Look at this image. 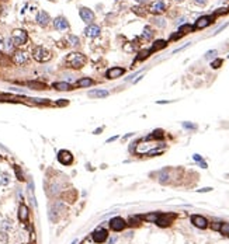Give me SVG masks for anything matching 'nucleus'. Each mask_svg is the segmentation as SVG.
Returning a JSON list of instances; mask_svg holds the SVG:
<instances>
[{
	"mask_svg": "<svg viewBox=\"0 0 229 244\" xmlns=\"http://www.w3.org/2000/svg\"><path fill=\"white\" fill-rule=\"evenodd\" d=\"M65 62H66V65L69 67L77 70V69H82L86 65V56L83 55V53H80V52H72V53L67 55Z\"/></svg>",
	"mask_w": 229,
	"mask_h": 244,
	"instance_id": "obj_1",
	"label": "nucleus"
},
{
	"mask_svg": "<svg viewBox=\"0 0 229 244\" xmlns=\"http://www.w3.org/2000/svg\"><path fill=\"white\" fill-rule=\"evenodd\" d=\"M32 56L37 62H46L51 59V52L44 46H35L32 51Z\"/></svg>",
	"mask_w": 229,
	"mask_h": 244,
	"instance_id": "obj_2",
	"label": "nucleus"
},
{
	"mask_svg": "<svg viewBox=\"0 0 229 244\" xmlns=\"http://www.w3.org/2000/svg\"><path fill=\"white\" fill-rule=\"evenodd\" d=\"M11 40H13V42H14V45L21 46L28 41V35L24 30H14L13 31V35H11Z\"/></svg>",
	"mask_w": 229,
	"mask_h": 244,
	"instance_id": "obj_3",
	"label": "nucleus"
},
{
	"mask_svg": "<svg viewBox=\"0 0 229 244\" xmlns=\"http://www.w3.org/2000/svg\"><path fill=\"white\" fill-rule=\"evenodd\" d=\"M166 7H167V3L165 0H155L149 6V11L153 13V14H160V13H163L166 10Z\"/></svg>",
	"mask_w": 229,
	"mask_h": 244,
	"instance_id": "obj_4",
	"label": "nucleus"
},
{
	"mask_svg": "<svg viewBox=\"0 0 229 244\" xmlns=\"http://www.w3.org/2000/svg\"><path fill=\"white\" fill-rule=\"evenodd\" d=\"M13 62L19 66H23L28 62V53L25 51H15L13 53Z\"/></svg>",
	"mask_w": 229,
	"mask_h": 244,
	"instance_id": "obj_5",
	"label": "nucleus"
},
{
	"mask_svg": "<svg viewBox=\"0 0 229 244\" xmlns=\"http://www.w3.org/2000/svg\"><path fill=\"white\" fill-rule=\"evenodd\" d=\"M58 160L61 164L69 166L73 162V156H72V153H70L69 150H61V152L58 153Z\"/></svg>",
	"mask_w": 229,
	"mask_h": 244,
	"instance_id": "obj_6",
	"label": "nucleus"
},
{
	"mask_svg": "<svg viewBox=\"0 0 229 244\" xmlns=\"http://www.w3.org/2000/svg\"><path fill=\"white\" fill-rule=\"evenodd\" d=\"M110 226H111V229L115 230V232H119V230H124L125 229V220L122 219V217H114V219H111L110 222Z\"/></svg>",
	"mask_w": 229,
	"mask_h": 244,
	"instance_id": "obj_7",
	"label": "nucleus"
},
{
	"mask_svg": "<svg viewBox=\"0 0 229 244\" xmlns=\"http://www.w3.org/2000/svg\"><path fill=\"white\" fill-rule=\"evenodd\" d=\"M80 17H82V20L84 23L94 21V13L90 9H87V7H82V9H80Z\"/></svg>",
	"mask_w": 229,
	"mask_h": 244,
	"instance_id": "obj_8",
	"label": "nucleus"
},
{
	"mask_svg": "<svg viewBox=\"0 0 229 244\" xmlns=\"http://www.w3.org/2000/svg\"><path fill=\"white\" fill-rule=\"evenodd\" d=\"M191 223L196 227H198V229H205L208 226V222L205 217L200 216V215H194V216H191Z\"/></svg>",
	"mask_w": 229,
	"mask_h": 244,
	"instance_id": "obj_9",
	"label": "nucleus"
},
{
	"mask_svg": "<svg viewBox=\"0 0 229 244\" xmlns=\"http://www.w3.org/2000/svg\"><path fill=\"white\" fill-rule=\"evenodd\" d=\"M49 21H51V17H49V14L46 11L41 10V11L37 14V23L41 25V27H46V25L49 24Z\"/></svg>",
	"mask_w": 229,
	"mask_h": 244,
	"instance_id": "obj_10",
	"label": "nucleus"
},
{
	"mask_svg": "<svg viewBox=\"0 0 229 244\" xmlns=\"http://www.w3.org/2000/svg\"><path fill=\"white\" fill-rule=\"evenodd\" d=\"M124 69L122 67H111V69H108L107 73H106V76H107V79H118L119 76H122L124 74Z\"/></svg>",
	"mask_w": 229,
	"mask_h": 244,
	"instance_id": "obj_11",
	"label": "nucleus"
},
{
	"mask_svg": "<svg viewBox=\"0 0 229 244\" xmlns=\"http://www.w3.org/2000/svg\"><path fill=\"white\" fill-rule=\"evenodd\" d=\"M54 27L56 28V30H67L69 28V23H67V20L65 19V17H56L55 20H54Z\"/></svg>",
	"mask_w": 229,
	"mask_h": 244,
	"instance_id": "obj_12",
	"label": "nucleus"
},
{
	"mask_svg": "<svg viewBox=\"0 0 229 244\" xmlns=\"http://www.w3.org/2000/svg\"><path fill=\"white\" fill-rule=\"evenodd\" d=\"M100 27L98 25H94V24H90L89 27H86V30H84V34L87 35V37H90V38H94V37H98L100 35Z\"/></svg>",
	"mask_w": 229,
	"mask_h": 244,
	"instance_id": "obj_13",
	"label": "nucleus"
},
{
	"mask_svg": "<svg viewBox=\"0 0 229 244\" xmlns=\"http://www.w3.org/2000/svg\"><path fill=\"white\" fill-rule=\"evenodd\" d=\"M211 23H212V17L204 15V17H200V19L196 21V25H194V28H198V30H201V28L208 27V25H210Z\"/></svg>",
	"mask_w": 229,
	"mask_h": 244,
	"instance_id": "obj_14",
	"label": "nucleus"
},
{
	"mask_svg": "<svg viewBox=\"0 0 229 244\" xmlns=\"http://www.w3.org/2000/svg\"><path fill=\"white\" fill-rule=\"evenodd\" d=\"M174 217V215H159V219L156 220V223L160 226V227H166V226H169L171 223V219Z\"/></svg>",
	"mask_w": 229,
	"mask_h": 244,
	"instance_id": "obj_15",
	"label": "nucleus"
},
{
	"mask_svg": "<svg viewBox=\"0 0 229 244\" xmlns=\"http://www.w3.org/2000/svg\"><path fill=\"white\" fill-rule=\"evenodd\" d=\"M108 94L110 93L103 89H96V90H90L89 91V97L92 98H104V97H108Z\"/></svg>",
	"mask_w": 229,
	"mask_h": 244,
	"instance_id": "obj_16",
	"label": "nucleus"
},
{
	"mask_svg": "<svg viewBox=\"0 0 229 244\" xmlns=\"http://www.w3.org/2000/svg\"><path fill=\"white\" fill-rule=\"evenodd\" d=\"M52 87L56 90H59V91H70L72 90V86L69 84V83L66 82H58V83H54L52 84Z\"/></svg>",
	"mask_w": 229,
	"mask_h": 244,
	"instance_id": "obj_17",
	"label": "nucleus"
},
{
	"mask_svg": "<svg viewBox=\"0 0 229 244\" xmlns=\"http://www.w3.org/2000/svg\"><path fill=\"white\" fill-rule=\"evenodd\" d=\"M107 232H106V230H97V232L94 233V236H93V237H94V241L96 243H104V241H106V238H107Z\"/></svg>",
	"mask_w": 229,
	"mask_h": 244,
	"instance_id": "obj_18",
	"label": "nucleus"
},
{
	"mask_svg": "<svg viewBox=\"0 0 229 244\" xmlns=\"http://www.w3.org/2000/svg\"><path fill=\"white\" fill-rule=\"evenodd\" d=\"M28 217V208L25 206V205H21V206L19 208V219L21 220V222H25Z\"/></svg>",
	"mask_w": 229,
	"mask_h": 244,
	"instance_id": "obj_19",
	"label": "nucleus"
},
{
	"mask_svg": "<svg viewBox=\"0 0 229 244\" xmlns=\"http://www.w3.org/2000/svg\"><path fill=\"white\" fill-rule=\"evenodd\" d=\"M166 45H167V42H166V41L158 40L155 44H153V46H152V49H150V52H155V51H159V49H163V48H166Z\"/></svg>",
	"mask_w": 229,
	"mask_h": 244,
	"instance_id": "obj_20",
	"label": "nucleus"
},
{
	"mask_svg": "<svg viewBox=\"0 0 229 244\" xmlns=\"http://www.w3.org/2000/svg\"><path fill=\"white\" fill-rule=\"evenodd\" d=\"M163 136H165V135H163V131L162 129H156V131H153L152 132V135H149V136L146 137L148 141H150V139H163Z\"/></svg>",
	"mask_w": 229,
	"mask_h": 244,
	"instance_id": "obj_21",
	"label": "nucleus"
},
{
	"mask_svg": "<svg viewBox=\"0 0 229 244\" xmlns=\"http://www.w3.org/2000/svg\"><path fill=\"white\" fill-rule=\"evenodd\" d=\"M93 83H94V82H93L92 79H89V77H83V79H80L76 84L79 86V87H90Z\"/></svg>",
	"mask_w": 229,
	"mask_h": 244,
	"instance_id": "obj_22",
	"label": "nucleus"
},
{
	"mask_svg": "<svg viewBox=\"0 0 229 244\" xmlns=\"http://www.w3.org/2000/svg\"><path fill=\"white\" fill-rule=\"evenodd\" d=\"M142 38H144V40H146V41L152 40V38H153V31H152V28H150V27H145V28H144V32H142Z\"/></svg>",
	"mask_w": 229,
	"mask_h": 244,
	"instance_id": "obj_23",
	"label": "nucleus"
},
{
	"mask_svg": "<svg viewBox=\"0 0 229 244\" xmlns=\"http://www.w3.org/2000/svg\"><path fill=\"white\" fill-rule=\"evenodd\" d=\"M142 219H145L146 222H153V223H156V220L159 219V213H148V215H145V216H142Z\"/></svg>",
	"mask_w": 229,
	"mask_h": 244,
	"instance_id": "obj_24",
	"label": "nucleus"
},
{
	"mask_svg": "<svg viewBox=\"0 0 229 244\" xmlns=\"http://www.w3.org/2000/svg\"><path fill=\"white\" fill-rule=\"evenodd\" d=\"M196 30V28L192 27V25H190V24H184V25H181L180 27V30H179V32L183 35V34H188V32H192V31Z\"/></svg>",
	"mask_w": 229,
	"mask_h": 244,
	"instance_id": "obj_25",
	"label": "nucleus"
},
{
	"mask_svg": "<svg viewBox=\"0 0 229 244\" xmlns=\"http://www.w3.org/2000/svg\"><path fill=\"white\" fill-rule=\"evenodd\" d=\"M28 86H30L31 89H34V90H45V84H42V83L30 82V83H28Z\"/></svg>",
	"mask_w": 229,
	"mask_h": 244,
	"instance_id": "obj_26",
	"label": "nucleus"
},
{
	"mask_svg": "<svg viewBox=\"0 0 229 244\" xmlns=\"http://www.w3.org/2000/svg\"><path fill=\"white\" fill-rule=\"evenodd\" d=\"M67 42L72 46H77L80 44V41H79V38L75 37V35H67Z\"/></svg>",
	"mask_w": 229,
	"mask_h": 244,
	"instance_id": "obj_27",
	"label": "nucleus"
},
{
	"mask_svg": "<svg viewBox=\"0 0 229 244\" xmlns=\"http://www.w3.org/2000/svg\"><path fill=\"white\" fill-rule=\"evenodd\" d=\"M152 23L155 25H158V27H160V28H163L166 25V21L163 19H160V17H155V19H152Z\"/></svg>",
	"mask_w": 229,
	"mask_h": 244,
	"instance_id": "obj_28",
	"label": "nucleus"
},
{
	"mask_svg": "<svg viewBox=\"0 0 229 244\" xmlns=\"http://www.w3.org/2000/svg\"><path fill=\"white\" fill-rule=\"evenodd\" d=\"M219 232L222 233V234L229 236V223H221V229H219Z\"/></svg>",
	"mask_w": 229,
	"mask_h": 244,
	"instance_id": "obj_29",
	"label": "nucleus"
},
{
	"mask_svg": "<svg viewBox=\"0 0 229 244\" xmlns=\"http://www.w3.org/2000/svg\"><path fill=\"white\" fill-rule=\"evenodd\" d=\"M159 181L160 183H167L169 181V173L167 171H162V173L159 174Z\"/></svg>",
	"mask_w": 229,
	"mask_h": 244,
	"instance_id": "obj_30",
	"label": "nucleus"
},
{
	"mask_svg": "<svg viewBox=\"0 0 229 244\" xmlns=\"http://www.w3.org/2000/svg\"><path fill=\"white\" fill-rule=\"evenodd\" d=\"M149 53H150V51H142L139 53V56H138V61H142V59H146L148 56H149Z\"/></svg>",
	"mask_w": 229,
	"mask_h": 244,
	"instance_id": "obj_31",
	"label": "nucleus"
},
{
	"mask_svg": "<svg viewBox=\"0 0 229 244\" xmlns=\"http://www.w3.org/2000/svg\"><path fill=\"white\" fill-rule=\"evenodd\" d=\"M217 53H218V52L215 51V49H214V51H208L207 53H205V59H212V58H215V55H217Z\"/></svg>",
	"mask_w": 229,
	"mask_h": 244,
	"instance_id": "obj_32",
	"label": "nucleus"
},
{
	"mask_svg": "<svg viewBox=\"0 0 229 244\" xmlns=\"http://www.w3.org/2000/svg\"><path fill=\"white\" fill-rule=\"evenodd\" d=\"M221 65H222V59H215V61L211 63V66H212V69H218Z\"/></svg>",
	"mask_w": 229,
	"mask_h": 244,
	"instance_id": "obj_33",
	"label": "nucleus"
},
{
	"mask_svg": "<svg viewBox=\"0 0 229 244\" xmlns=\"http://www.w3.org/2000/svg\"><path fill=\"white\" fill-rule=\"evenodd\" d=\"M183 126L186 129H197V125H194V124H190V122H183Z\"/></svg>",
	"mask_w": 229,
	"mask_h": 244,
	"instance_id": "obj_34",
	"label": "nucleus"
},
{
	"mask_svg": "<svg viewBox=\"0 0 229 244\" xmlns=\"http://www.w3.org/2000/svg\"><path fill=\"white\" fill-rule=\"evenodd\" d=\"M211 229H212V230H219L221 229V223H218V222L212 223V225H211Z\"/></svg>",
	"mask_w": 229,
	"mask_h": 244,
	"instance_id": "obj_35",
	"label": "nucleus"
},
{
	"mask_svg": "<svg viewBox=\"0 0 229 244\" xmlns=\"http://www.w3.org/2000/svg\"><path fill=\"white\" fill-rule=\"evenodd\" d=\"M180 37H181V34H180V32H177V34H173V35L170 37V40H171V41H174V40H179Z\"/></svg>",
	"mask_w": 229,
	"mask_h": 244,
	"instance_id": "obj_36",
	"label": "nucleus"
},
{
	"mask_svg": "<svg viewBox=\"0 0 229 244\" xmlns=\"http://www.w3.org/2000/svg\"><path fill=\"white\" fill-rule=\"evenodd\" d=\"M194 3L198 4V6H204V4L207 3V0H194Z\"/></svg>",
	"mask_w": 229,
	"mask_h": 244,
	"instance_id": "obj_37",
	"label": "nucleus"
},
{
	"mask_svg": "<svg viewBox=\"0 0 229 244\" xmlns=\"http://www.w3.org/2000/svg\"><path fill=\"white\" fill-rule=\"evenodd\" d=\"M15 173H17V177H19V180H24V178H23V175H21V171H20L19 167H15Z\"/></svg>",
	"mask_w": 229,
	"mask_h": 244,
	"instance_id": "obj_38",
	"label": "nucleus"
},
{
	"mask_svg": "<svg viewBox=\"0 0 229 244\" xmlns=\"http://www.w3.org/2000/svg\"><path fill=\"white\" fill-rule=\"evenodd\" d=\"M192 159H194V160H196V162H202V157H201V156H200V154H194V156H192Z\"/></svg>",
	"mask_w": 229,
	"mask_h": 244,
	"instance_id": "obj_39",
	"label": "nucleus"
},
{
	"mask_svg": "<svg viewBox=\"0 0 229 244\" xmlns=\"http://www.w3.org/2000/svg\"><path fill=\"white\" fill-rule=\"evenodd\" d=\"M210 191H212V188H210V187H207V188H201V189H198V192H210Z\"/></svg>",
	"mask_w": 229,
	"mask_h": 244,
	"instance_id": "obj_40",
	"label": "nucleus"
},
{
	"mask_svg": "<svg viewBox=\"0 0 229 244\" xmlns=\"http://www.w3.org/2000/svg\"><path fill=\"white\" fill-rule=\"evenodd\" d=\"M226 11H228V9H219L217 13H215V15H218V14H223V13H226Z\"/></svg>",
	"mask_w": 229,
	"mask_h": 244,
	"instance_id": "obj_41",
	"label": "nucleus"
},
{
	"mask_svg": "<svg viewBox=\"0 0 229 244\" xmlns=\"http://www.w3.org/2000/svg\"><path fill=\"white\" fill-rule=\"evenodd\" d=\"M3 48H4V42H3V38L0 37V51H2Z\"/></svg>",
	"mask_w": 229,
	"mask_h": 244,
	"instance_id": "obj_42",
	"label": "nucleus"
},
{
	"mask_svg": "<svg viewBox=\"0 0 229 244\" xmlns=\"http://www.w3.org/2000/svg\"><path fill=\"white\" fill-rule=\"evenodd\" d=\"M56 104H58V105H67V101L66 100H65V101H58Z\"/></svg>",
	"mask_w": 229,
	"mask_h": 244,
	"instance_id": "obj_43",
	"label": "nucleus"
},
{
	"mask_svg": "<svg viewBox=\"0 0 229 244\" xmlns=\"http://www.w3.org/2000/svg\"><path fill=\"white\" fill-rule=\"evenodd\" d=\"M200 166H201L202 168H207V163H205L204 160H202V162H200Z\"/></svg>",
	"mask_w": 229,
	"mask_h": 244,
	"instance_id": "obj_44",
	"label": "nucleus"
},
{
	"mask_svg": "<svg viewBox=\"0 0 229 244\" xmlns=\"http://www.w3.org/2000/svg\"><path fill=\"white\" fill-rule=\"evenodd\" d=\"M115 241H117V237H113V238H110V243H108V244H114Z\"/></svg>",
	"mask_w": 229,
	"mask_h": 244,
	"instance_id": "obj_45",
	"label": "nucleus"
},
{
	"mask_svg": "<svg viewBox=\"0 0 229 244\" xmlns=\"http://www.w3.org/2000/svg\"><path fill=\"white\" fill-rule=\"evenodd\" d=\"M136 2H138V3H140V4H144V3H146L148 0H136Z\"/></svg>",
	"mask_w": 229,
	"mask_h": 244,
	"instance_id": "obj_46",
	"label": "nucleus"
},
{
	"mask_svg": "<svg viewBox=\"0 0 229 244\" xmlns=\"http://www.w3.org/2000/svg\"><path fill=\"white\" fill-rule=\"evenodd\" d=\"M117 137H118V136H114V137H111V139H108V142H114V141H115V139H117Z\"/></svg>",
	"mask_w": 229,
	"mask_h": 244,
	"instance_id": "obj_47",
	"label": "nucleus"
},
{
	"mask_svg": "<svg viewBox=\"0 0 229 244\" xmlns=\"http://www.w3.org/2000/svg\"><path fill=\"white\" fill-rule=\"evenodd\" d=\"M176 2H183V0H176Z\"/></svg>",
	"mask_w": 229,
	"mask_h": 244,
	"instance_id": "obj_48",
	"label": "nucleus"
},
{
	"mask_svg": "<svg viewBox=\"0 0 229 244\" xmlns=\"http://www.w3.org/2000/svg\"><path fill=\"white\" fill-rule=\"evenodd\" d=\"M49 2H54V0H49Z\"/></svg>",
	"mask_w": 229,
	"mask_h": 244,
	"instance_id": "obj_49",
	"label": "nucleus"
},
{
	"mask_svg": "<svg viewBox=\"0 0 229 244\" xmlns=\"http://www.w3.org/2000/svg\"><path fill=\"white\" fill-rule=\"evenodd\" d=\"M228 56H229V55H228Z\"/></svg>",
	"mask_w": 229,
	"mask_h": 244,
	"instance_id": "obj_50",
	"label": "nucleus"
}]
</instances>
